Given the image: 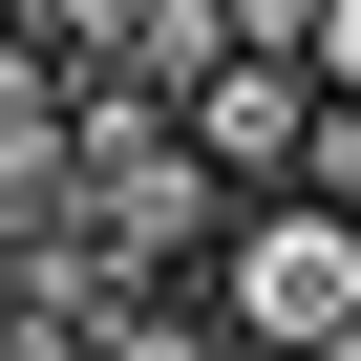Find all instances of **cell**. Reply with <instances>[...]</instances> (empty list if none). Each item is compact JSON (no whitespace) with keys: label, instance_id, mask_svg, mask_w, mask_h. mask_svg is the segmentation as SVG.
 Returning <instances> with one entry per match:
<instances>
[{"label":"cell","instance_id":"obj_1","mask_svg":"<svg viewBox=\"0 0 361 361\" xmlns=\"http://www.w3.org/2000/svg\"><path fill=\"white\" fill-rule=\"evenodd\" d=\"M213 319H234L255 361H340V340H361V213H340V192H255L234 255H213Z\"/></svg>","mask_w":361,"mask_h":361},{"label":"cell","instance_id":"obj_2","mask_svg":"<svg viewBox=\"0 0 361 361\" xmlns=\"http://www.w3.org/2000/svg\"><path fill=\"white\" fill-rule=\"evenodd\" d=\"M170 128L213 149V192H298V170H319V128H340V106H319L298 64H213L192 106H170Z\"/></svg>","mask_w":361,"mask_h":361},{"label":"cell","instance_id":"obj_3","mask_svg":"<svg viewBox=\"0 0 361 361\" xmlns=\"http://www.w3.org/2000/svg\"><path fill=\"white\" fill-rule=\"evenodd\" d=\"M106 361H255V340L213 319V276H128L106 298Z\"/></svg>","mask_w":361,"mask_h":361},{"label":"cell","instance_id":"obj_4","mask_svg":"<svg viewBox=\"0 0 361 361\" xmlns=\"http://www.w3.org/2000/svg\"><path fill=\"white\" fill-rule=\"evenodd\" d=\"M22 22H43L64 85H149V22H170V0H22Z\"/></svg>","mask_w":361,"mask_h":361},{"label":"cell","instance_id":"obj_5","mask_svg":"<svg viewBox=\"0 0 361 361\" xmlns=\"http://www.w3.org/2000/svg\"><path fill=\"white\" fill-rule=\"evenodd\" d=\"M298 85H319V106L361 128V0H319V43H298Z\"/></svg>","mask_w":361,"mask_h":361},{"label":"cell","instance_id":"obj_6","mask_svg":"<svg viewBox=\"0 0 361 361\" xmlns=\"http://www.w3.org/2000/svg\"><path fill=\"white\" fill-rule=\"evenodd\" d=\"M0 22H22V0H0Z\"/></svg>","mask_w":361,"mask_h":361}]
</instances>
